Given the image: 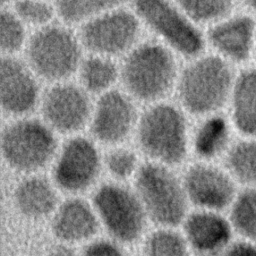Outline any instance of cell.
I'll use <instances>...</instances> for the list:
<instances>
[{
  "label": "cell",
  "mask_w": 256,
  "mask_h": 256,
  "mask_svg": "<svg viewBox=\"0 0 256 256\" xmlns=\"http://www.w3.org/2000/svg\"><path fill=\"white\" fill-rule=\"evenodd\" d=\"M181 59L159 41L144 37L120 60V85L140 106L174 96Z\"/></svg>",
  "instance_id": "6da1fadb"
},
{
  "label": "cell",
  "mask_w": 256,
  "mask_h": 256,
  "mask_svg": "<svg viewBox=\"0 0 256 256\" xmlns=\"http://www.w3.org/2000/svg\"><path fill=\"white\" fill-rule=\"evenodd\" d=\"M237 70L206 51L182 63L174 100L191 119L221 113L227 108Z\"/></svg>",
  "instance_id": "7a4b0ae2"
},
{
  "label": "cell",
  "mask_w": 256,
  "mask_h": 256,
  "mask_svg": "<svg viewBox=\"0 0 256 256\" xmlns=\"http://www.w3.org/2000/svg\"><path fill=\"white\" fill-rule=\"evenodd\" d=\"M191 131L189 115L169 99L142 107L133 138L149 161L174 167L191 151Z\"/></svg>",
  "instance_id": "3957f363"
},
{
  "label": "cell",
  "mask_w": 256,
  "mask_h": 256,
  "mask_svg": "<svg viewBox=\"0 0 256 256\" xmlns=\"http://www.w3.org/2000/svg\"><path fill=\"white\" fill-rule=\"evenodd\" d=\"M84 55L77 30L57 20L31 32L22 57L46 86L75 79Z\"/></svg>",
  "instance_id": "277c9868"
},
{
  "label": "cell",
  "mask_w": 256,
  "mask_h": 256,
  "mask_svg": "<svg viewBox=\"0 0 256 256\" xmlns=\"http://www.w3.org/2000/svg\"><path fill=\"white\" fill-rule=\"evenodd\" d=\"M0 146L9 168L33 174L53 163L60 142L59 136L38 115H30L5 119Z\"/></svg>",
  "instance_id": "5b68a950"
},
{
  "label": "cell",
  "mask_w": 256,
  "mask_h": 256,
  "mask_svg": "<svg viewBox=\"0 0 256 256\" xmlns=\"http://www.w3.org/2000/svg\"><path fill=\"white\" fill-rule=\"evenodd\" d=\"M129 5L144 31L181 60L207 51L205 30L192 22L174 0H131Z\"/></svg>",
  "instance_id": "8992f818"
},
{
  "label": "cell",
  "mask_w": 256,
  "mask_h": 256,
  "mask_svg": "<svg viewBox=\"0 0 256 256\" xmlns=\"http://www.w3.org/2000/svg\"><path fill=\"white\" fill-rule=\"evenodd\" d=\"M135 192L147 218L159 226L172 228L187 217L184 185L170 166L149 160L142 163L135 175Z\"/></svg>",
  "instance_id": "52a82bcc"
},
{
  "label": "cell",
  "mask_w": 256,
  "mask_h": 256,
  "mask_svg": "<svg viewBox=\"0 0 256 256\" xmlns=\"http://www.w3.org/2000/svg\"><path fill=\"white\" fill-rule=\"evenodd\" d=\"M76 30L85 53L119 61L144 38L145 32L130 5L98 16Z\"/></svg>",
  "instance_id": "ba28073f"
},
{
  "label": "cell",
  "mask_w": 256,
  "mask_h": 256,
  "mask_svg": "<svg viewBox=\"0 0 256 256\" xmlns=\"http://www.w3.org/2000/svg\"><path fill=\"white\" fill-rule=\"evenodd\" d=\"M94 97L75 80L46 85L38 108V116L58 135L85 133L90 123Z\"/></svg>",
  "instance_id": "9c48e42d"
},
{
  "label": "cell",
  "mask_w": 256,
  "mask_h": 256,
  "mask_svg": "<svg viewBox=\"0 0 256 256\" xmlns=\"http://www.w3.org/2000/svg\"><path fill=\"white\" fill-rule=\"evenodd\" d=\"M92 205L114 241L129 244L141 237L147 215L135 191L120 183H105L95 192Z\"/></svg>",
  "instance_id": "30bf717a"
},
{
  "label": "cell",
  "mask_w": 256,
  "mask_h": 256,
  "mask_svg": "<svg viewBox=\"0 0 256 256\" xmlns=\"http://www.w3.org/2000/svg\"><path fill=\"white\" fill-rule=\"evenodd\" d=\"M52 164L54 183L69 193L89 189L104 167L100 145L85 133L66 137Z\"/></svg>",
  "instance_id": "8fae6325"
},
{
  "label": "cell",
  "mask_w": 256,
  "mask_h": 256,
  "mask_svg": "<svg viewBox=\"0 0 256 256\" xmlns=\"http://www.w3.org/2000/svg\"><path fill=\"white\" fill-rule=\"evenodd\" d=\"M141 109L131 96L117 87L94 99L87 134L107 148L125 144L134 137Z\"/></svg>",
  "instance_id": "7c38bea8"
},
{
  "label": "cell",
  "mask_w": 256,
  "mask_h": 256,
  "mask_svg": "<svg viewBox=\"0 0 256 256\" xmlns=\"http://www.w3.org/2000/svg\"><path fill=\"white\" fill-rule=\"evenodd\" d=\"M45 85L22 56H2L0 104L4 119L35 115Z\"/></svg>",
  "instance_id": "4fadbf2b"
},
{
  "label": "cell",
  "mask_w": 256,
  "mask_h": 256,
  "mask_svg": "<svg viewBox=\"0 0 256 256\" xmlns=\"http://www.w3.org/2000/svg\"><path fill=\"white\" fill-rule=\"evenodd\" d=\"M188 201L201 210L227 211L239 186L215 162L198 161L190 165L182 179Z\"/></svg>",
  "instance_id": "5bb4252c"
},
{
  "label": "cell",
  "mask_w": 256,
  "mask_h": 256,
  "mask_svg": "<svg viewBox=\"0 0 256 256\" xmlns=\"http://www.w3.org/2000/svg\"><path fill=\"white\" fill-rule=\"evenodd\" d=\"M207 50L234 67L253 59L256 40L255 16L243 11L228 15L205 29Z\"/></svg>",
  "instance_id": "9a60e30c"
},
{
  "label": "cell",
  "mask_w": 256,
  "mask_h": 256,
  "mask_svg": "<svg viewBox=\"0 0 256 256\" xmlns=\"http://www.w3.org/2000/svg\"><path fill=\"white\" fill-rule=\"evenodd\" d=\"M183 223V235L195 256H221L236 238L228 216L222 212L198 209Z\"/></svg>",
  "instance_id": "2e32d148"
},
{
  "label": "cell",
  "mask_w": 256,
  "mask_h": 256,
  "mask_svg": "<svg viewBox=\"0 0 256 256\" xmlns=\"http://www.w3.org/2000/svg\"><path fill=\"white\" fill-rule=\"evenodd\" d=\"M99 223L93 205L80 198H69L54 211L51 228L61 242L73 244L91 239L97 233Z\"/></svg>",
  "instance_id": "e0dca14e"
},
{
  "label": "cell",
  "mask_w": 256,
  "mask_h": 256,
  "mask_svg": "<svg viewBox=\"0 0 256 256\" xmlns=\"http://www.w3.org/2000/svg\"><path fill=\"white\" fill-rule=\"evenodd\" d=\"M234 132L232 123L224 112L199 118L192 124L191 151L199 161L215 162L223 159L235 140Z\"/></svg>",
  "instance_id": "ac0fdd59"
},
{
  "label": "cell",
  "mask_w": 256,
  "mask_h": 256,
  "mask_svg": "<svg viewBox=\"0 0 256 256\" xmlns=\"http://www.w3.org/2000/svg\"><path fill=\"white\" fill-rule=\"evenodd\" d=\"M227 115L241 137H256V65L237 70Z\"/></svg>",
  "instance_id": "d6986e66"
},
{
  "label": "cell",
  "mask_w": 256,
  "mask_h": 256,
  "mask_svg": "<svg viewBox=\"0 0 256 256\" xmlns=\"http://www.w3.org/2000/svg\"><path fill=\"white\" fill-rule=\"evenodd\" d=\"M17 210L25 217L41 219L53 214L58 207L54 185L45 177L30 175L17 185L14 192Z\"/></svg>",
  "instance_id": "ffe728a7"
},
{
  "label": "cell",
  "mask_w": 256,
  "mask_h": 256,
  "mask_svg": "<svg viewBox=\"0 0 256 256\" xmlns=\"http://www.w3.org/2000/svg\"><path fill=\"white\" fill-rule=\"evenodd\" d=\"M75 80L92 97L103 95L120 85V61L85 53Z\"/></svg>",
  "instance_id": "44dd1931"
},
{
  "label": "cell",
  "mask_w": 256,
  "mask_h": 256,
  "mask_svg": "<svg viewBox=\"0 0 256 256\" xmlns=\"http://www.w3.org/2000/svg\"><path fill=\"white\" fill-rule=\"evenodd\" d=\"M223 166L239 188H256V137L235 139L223 158Z\"/></svg>",
  "instance_id": "7402d4cb"
},
{
  "label": "cell",
  "mask_w": 256,
  "mask_h": 256,
  "mask_svg": "<svg viewBox=\"0 0 256 256\" xmlns=\"http://www.w3.org/2000/svg\"><path fill=\"white\" fill-rule=\"evenodd\" d=\"M131 0H55L58 20L78 28L109 11L130 4Z\"/></svg>",
  "instance_id": "603a6c76"
},
{
  "label": "cell",
  "mask_w": 256,
  "mask_h": 256,
  "mask_svg": "<svg viewBox=\"0 0 256 256\" xmlns=\"http://www.w3.org/2000/svg\"><path fill=\"white\" fill-rule=\"evenodd\" d=\"M227 216L236 238L256 242V188H239Z\"/></svg>",
  "instance_id": "cb8c5ba5"
},
{
  "label": "cell",
  "mask_w": 256,
  "mask_h": 256,
  "mask_svg": "<svg viewBox=\"0 0 256 256\" xmlns=\"http://www.w3.org/2000/svg\"><path fill=\"white\" fill-rule=\"evenodd\" d=\"M186 16L202 29L224 19L235 11V0H174Z\"/></svg>",
  "instance_id": "d4e9b609"
},
{
  "label": "cell",
  "mask_w": 256,
  "mask_h": 256,
  "mask_svg": "<svg viewBox=\"0 0 256 256\" xmlns=\"http://www.w3.org/2000/svg\"><path fill=\"white\" fill-rule=\"evenodd\" d=\"M31 31L10 7H2L0 15V48L2 56H22Z\"/></svg>",
  "instance_id": "484cf974"
},
{
  "label": "cell",
  "mask_w": 256,
  "mask_h": 256,
  "mask_svg": "<svg viewBox=\"0 0 256 256\" xmlns=\"http://www.w3.org/2000/svg\"><path fill=\"white\" fill-rule=\"evenodd\" d=\"M8 7L31 32L58 20L54 0H15Z\"/></svg>",
  "instance_id": "4316f807"
},
{
  "label": "cell",
  "mask_w": 256,
  "mask_h": 256,
  "mask_svg": "<svg viewBox=\"0 0 256 256\" xmlns=\"http://www.w3.org/2000/svg\"><path fill=\"white\" fill-rule=\"evenodd\" d=\"M141 164L136 149L127 146L126 143L109 147L103 154L104 168L117 181L135 177Z\"/></svg>",
  "instance_id": "83f0119b"
},
{
  "label": "cell",
  "mask_w": 256,
  "mask_h": 256,
  "mask_svg": "<svg viewBox=\"0 0 256 256\" xmlns=\"http://www.w3.org/2000/svg\"><path fill=\"white\" fill-rule=\"evenodd\" d=\"M145 256H189L184 235L168 227L152 232L144 244Z\"/></svg>",
  "instance_id": "f1b7e54d"
},
{
  "label": "cell",
  "mask_w": 256,
  "mask_h": 256,
  "mask_svg": "<svg viewBox=\"0 0 256 256\" xmlns=\"http://www.w3.org/2000/svg\"><path fill=\"white\" fill-rule=\"evenodd\" d=\"M79 256H125L116 241L96 240L89 243Z\"/></svg>",
  "instance_id": "f546056e"
},
{
  "label": "cell",
  "mask_w": 256,
  "mask_h": 256,
  "mask_svg": "<svg viewBox=\"0 0 256 256\" xmlns=\"http://www.w3.org/2000/svg\"><path fill=\"white\" fill-rule=\"evenodd\" d=\"M221 256H256V242L235 238Z\"/></svg>",
  "instance_id": "4dcf8cb0"
},
{
  "label": "cell",
  "mask_w": 256,
  "mask_h": 256,
  "mask_svg": "<svg viewBox=\"0 0 256 256\" xmlns=\"http://www.w3.org/2000/svg\"><path fill=\"white\" fill-rule=\"evenodd\" d=\"M49 256H77L75 251L67 243L61 242L60 244L54 246L50 252Z\"/></svg>",
  "instance_id": "1f68e13d"
},
{
  "label": "cell",
  "mask_w": 256,
  "mask_h": 256,
  "mask_svg": "<svg viewBox=\"0 0 256 256\" xmlns=\"http://www.w3.org/2000/svg\"><path fill=\"white\" fill-rule=\"evenodd\" d=\"M236 4L241 6L243 10L253 16H256V0H235Z\"/></svg>",
  "instance_id": "d6a6232c"
},
{
  "label": "cell",
  "mask_w": 256,
  "mask_h": 256,
  "mask_svg": "<svg viewBox=\"0 0 256 256\" xmlns=\"http://www.w3.org/2000/svg\"><path fill=\"white\" fill-rule=\"evenodd\" d=\"M15 0H1V6L2 7H8L10 6Z\"/></svg>",
  "instance_id": "836d02e7"
},
{
  "label": "cell",
  "mask_w": 256,
  "mask_h": 256,
  "mask_svg": "<svg viewBox=\"0 0 256 256\" xmlns=\"http://www.w3.org/2000/svg\"><path fill=\"white\" fill-rule=\"evenodd\" d=\"M253 59L255 61V65H256V40H255V47H254V53H253Z\"/></svg>",
  "instance_id": "e575fe53"
},
{
  "label": "cell",
  "mask_w": 256,
  "mask_h": 256,
  "mask_svg": "<svg viewBox=\"0 0 256 256\" xmlns=\"http://www.w3.org/2000/svg\"><path fill=\"white\" fill-rule=\"evenodd\" d=\"M54 1H55V0H54Z\"/></svg>",
  "instance_id": "d590c367"
}]
</instances>
